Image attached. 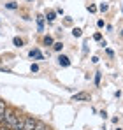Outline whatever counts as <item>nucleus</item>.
<instances>
[{"instance_id": "obj_1", "label": "nucleus", "mask_w": 123, "mask_h": 130, "mask_svg": "<svg viewBox=\"0 0 123 130\" xmlns=\"http://www.w3.org/2000/svg\"><path fill=\"white\" fill-rule=\"evenodd\" d=\"M18 111L16 109H9L7 107V111H5V116H4V123L2 125H5L7 128L11 130L12 127H14V123H16V120H18Z\"/></svg>"}, {"instance_id": "obj_2", "label": "nucleus", "mask_w": 123, "mask_h": 130, "mask_svg": "<svg viewBox=\"0 0 123 130\" xmlns=\"http://www.w3.org/2000/svg\"><path fill=\"white\" fill-rule=\"evenodd\" d=\"M35 125H37V120L34 116H25V127H23V130H34Z\"/></svg>"}, {"instance_id": "obj_3", "label": "nucleus", "mask_w": 123, "mask_h": 130, "mask_svg": "<svg viewBox=\"0 0 123 130\" xmlns=\"http://www.w3.org/2000/svg\"><path fill=\"white\" fill-rule=\"evenodd\" d=\"M23 127H25V116H18L14 127H12L11 130H23Z\"/></svg>"}, {"instance_id": "obj_4", "label": "nucleus", "mask_w": 123, "mask_h": 130, "mask_svg": "<svg viewBox=\"0 0 123 130\" xmlns=\"http://www.w3.org/2000/svg\"><path fill=\"white\" fill-rule=\"evenodd\" d=\"M5 111H7V104L0 99V123H4V116H5Z\"/></svg>"}, {"instance_id": "obj_5", "label": "nucleus", "mask_w": 123, "mask_h": 130, "mask_svg": "<svg viewBox=\"0 0 123 130\" xmlns=\"http://www.w3.org/2000/svg\"><path fill=\"white\" fill-rule=\"evenodd\" d=\"M90 99V95L88 93H76L74 97H72V100H76V102H81V100H88Z\"/></svg>"}, {"instance_id": "obj_6", "label": "nucleus", "mask_w": 123, "mask_h": 130, "mask_svg": "<svg viewBox=\"0 0 123 130\" xmlns=\"http://www.w3.org/2000/svg\"><path fill=\"white\" fill-rule=\"evenodd\" d=\"M28 55H30V58H35V60H42V58H44V56H42V53L39 51V49H32Z\"/></svg>"}, {"instance_id": "obj_7", "label": "nucleus", "mask_w": 123, "mask_h": 130, "mask_svg": "<svg viewBox=\"0 0 123 130\" xmlns=\"http://www.w3.org/2000/svg\"><path fill=\"white\" fill-rule=\"evenodd\" d=\"M58 63H60L62 67H69V65H70V60H69L65 55H60V56H58Z\"/></svg>"}, {"instance_id": "obj_8", "label": "nucleus", "mask_w": 123, "mask_h": 130, "mask_svg": "<svg viewBox=\"0 0 123 130\" xmlns=\"http://www.w3.org/2000/svg\"><path fill=\"white\" fill-rule=\"evenodd\" d=\"M34 130H49V128H48V125H46L44 121H37V125H35Z\"/></svg>"}, {"instance_id": "obj_9", "label": "nucleus", "mask_w": 123, "mask_h": 130, "mask_svg": "<svg viewBox=\"0 0 123 130\" xmlns=\"http://www.w3.org/2000/svg\"><path fill=\"white\" fill-rule=\"evenodd\" d=\"M37 28H39V32H42V30H44V18H42V16H39V18H37Z\"/></svg>"}, {"instance_id": "obj_10", "label": "nucleus", "mask_w": 123, "mask_h": 130, "mask_svg": "<svg viewBox=\"0 0 123 130\" xmlns=\"http://www.w3.org/2000/svg\"><path fill=\"white\" fill-rule=\"evenodd\" d=\"M53 37H51V35H46V37H44V46H53Z\"/></svg>"}, {"instance_id": "obj_11", "label": "nucleus", "mask_w": 123, "mask_h": 130, "mask_svg": "<svg viewBox=\"0 0 123 130\" xmlns=\"http://www.w3.org/2000/svg\"><path fill=\"white\" fill-rule=\"evenodd\" d=\"M46 18H48V21H55V18H56V12H53V11H49Z\"/></svg>"}, {"instance_id": "obj_12", "label": "nucleus", "mask_w": 123, "mask_h": 130, "mask_svg": "<svg viewBox=\"0 0 123 130\" xmlns=\"http://www.w3.org/2000/svg\"><path fill=\"white\" fill-rule=\"evenodd\" d=\"M12 42H14V46L21 47V46H23V39H20V37H14V39H12Z\"/></svg>"}, {"instance_id": "obj_13", "label": "nucleus", "mask_w": 123, "mask_h": 130, "mask_svg": "<svg viewBox=\"0 0 123 130\" xmlns=\"http://www.w3.org/2000/svg\"><path fill=\"white\" fill-rule=\"evenodd\" d=\"M72 35H74V37H81L83 30H81V28H74V30H72Z\"/></svg>"}, {"instance_id": "obj_14", "label": "nucleus", "mask_w": 123, "mask_h": 130, "mask_svg": "<svg viewBox=\"0 0 123 130\" xmlns=\"http://www.w3.org/2000/svg\"><path fill=\"white\" fill-rule=\"evenodd\" d=\"M5 7H7V9H12V11H14V9H18V4H16V2H9V4H5Z\"/></svg>"}, {"instance_id": "obj_15", "label": "nucleus", "mask_w": 123, "mask_h": 130, "mask_svg": "<svg viewBox=\"0 0 123 130\" xmlns=\"http://www.w3.org/2000/svg\"><path fill=\"white\" fill-rule=\"evenodd\" d=\"M62 47H63V44H62V42H55V44H53V49H55V51H62Z\"/></svg>"}, {"instance_id": "obj_16", "label": "nucleus", "mask_w": 123, "mask_h": 130, "mask_svg": "<svg viewBox=\"0 0 123 130\" xmlns=\"http://www.w3.org/2000/svg\"><path fill=\"white\" fill-rule=\"evenodd\" d=\"M30 70H32V72H37V70H39V65L32 63V67H30Z\"/></svg>"}, {"instance_id": "obj_17", "label": "nucleus", "mask_w": 123, "mask_h": 130, "mask_svg": "<svg viewBox=\"0 0 123 130\" xmlns=\"http://www.w3.org/2000/svg\"><path fill=\"white\" fill-rule=\"evenodd\" d=\"M99 9H100V11H107V9H109V5H107V4H102Z\"/></svg>"}, {"instance_id": "obj_18", "label": "nucleus", "mask_w": 123, "mask_h": 130, "mask_svg": "<svg viewBox=\"0 0 123 130\" xmlns=\"http://www.w3.org/2000/svg\"><path fill=\"white\" fill-rule=\"evenodd\" d=\"M95 83H97V85L100 83V72H97V76H95Z\"/></svg>"}, {"instance_id": "obj_19", "label": "nucleus", "mask_w": 123, "mask_h": 130, "mask_svg": "<svg viewBox=\"0 0 123 130\" xmlns=\"http://www.w3.org/2000/svg\"><path fill=\"white\" fill-rule=\"evenodd\" d=\"M88 11H90V12H95V11H97V7H95V5H90V7H88Z\"/></svg>"}, {"instance_id": "obj_20", "label": "nucleus", "mask_w": 123, "mask_h": 130, "mask_svg": "<svg viewBox=\"0 0 123 130\" xmlns=\"http://www.w3.org/2000/svg\"><path fill=\"white\" fill-rule=\"evenodd\" d=\"M93 37H95V41H100V39H102V35H100V34H95Z\"/></svg>"}, {"instance_id": "obj_21", "label": "nucleus", "mask_w": 123, "mask_h": 130, "mask_svg": "<svg viewBox=\"0 0 123 130\" xmlns=\"http://www.w3.org/2000/svg\"><path fill=\"white\" fill-rule=\"evenodd\" d=\"M0 130H9V128H7L5 125H2V127H0Z\"/></svg>"}, {"instance_id": "obj_22", "label": "nucleus", "mask_w": 123, "mask_h": 130, "mask_svg": "<svg viewBox=\"0 0 123 130\" xmlns=\"http://www.w3.org/2000/svg\"><path fill=\"white\" fill-rule=\"evenodd\" d=\"M28 2H32V0H28Z\"/></svg>"}]
</instances>
